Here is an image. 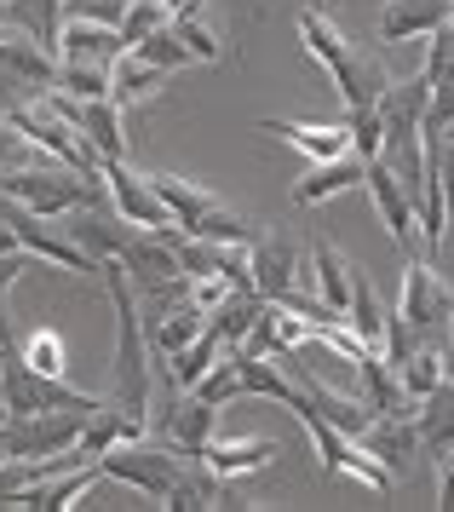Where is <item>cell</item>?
I'll return each instance as SVG.
<instances>
[{
  "label": "cell",
  "instance_id": "10",
  "mask_svg": "<svg viewBox=\"0 0 454 512\" xmlns=\"http://www.w3.org/2000/svg\"><path fill=\"white\" fill-rule=\"evenodd\" d=\"M363 185H368V196H374V208H380V219H386V231H391V242L397 248H426V236H420V208H414V196H409V185L397 179V167L386 162V156H374V162L363 167Z\"/></svg>",
  "mask_w": 454,
  "mask_h": 512
},
{
  "label": "cell",
  "instance_id": "3",
  "mask_svg": "<svg viewBox=\"0 0 454 512\" xmlns=\"http://www.w3.org/2000/svg\"><path fill=\"white\" fill-rule=\"evenodd\" d=\"M184 461H190V455H184L179 443H167V438H156V432H144V438H121V443H110V449L98 455V478L133 484V489H144L150 501H161L167 489L179 484Z\"/></svg>",
  "mask_w": 454,
  "mask_h": 512
},
{
  "label": "cell",
  "instance_id": "6",
  "mask_svg": "<svg viewBox=\"0 0 454 512\" xmlns=\"http://www.w3.org/2000/svg\"><path fill=\"white\" fill-rule=\"evenodd\" d=\"M92 409H35V415H6L0 426V449L23 455V461H46V455H64L81 443Z\"/></svg>",
  "mask_w": 454,
  "mask_h": 512
},
{
  "label": "cell",
  "instance_id": "18",
  "mask_svg": "<svg viewBox=\"0 0 454 512\" xmlns=\"http://www.w3.org/2000/svg\"><path fill=\"white\" fill-rule=\"evenodd\" d=\"M259 133H276L282 144H294L305 162H328L351 150V127L345 121H259Z\"/></svg>",
  "mask_w": 454,
  "mask_h": 512
},
{
  "label": "cell",
  "instance_id": "47",
  "mask_svg": "<svg viewBox=\"0 0 454 512\" xmlns=\"http://www.w3.org/2000/svg\"><path fill=\"white\" fill-rule=\"evenodd\" d=\"M449 24H454V0H449Z\"/></svg>",
  "mask_w": 454,
  "mask_h": 512
},
{
  "label": "cell",
  "instance_id": "22",
  "mask_svg": "<svg viewBox=\"0 0 454 512\" xmlns=\"http://www.w3.org/2000/svg\"><path fill=\"white\" fill-rule=\"evenodd\" d=\"M363 438V449L374 455V461H386L391 472H403L409 466V455L420 449V432H414V415H374L357 432Z\"/></svg>",
  "mask_w": 454,
  "mask_h": 512
},
{
  "label": "cell",
  "instance_id": "25",
  "mask_svg": "<svg viewBox=\"0 0 454 512\" xmlns=\"http://www.w3.org/2000/svg\"><path fill=\"white\" fill-rule=\"evenodd\" d=\"M207 328V311L202 305H167V311H156V317H144V340H150V357H173L179 346H190L196 334Z\"/></svg>",
  "mask_w": 454,
  "mask_h": 512
},
{
  "label": "cell",
  "instance_id": "23",
  "mask_svg": "<svg viewBox=\"0 0 454 512\" xmlns=\"http://www.w3.org/2000/svg\"><path fill=\"white\" fill-rule=\"evenodd\" d=\"M345 323L357 328V340H363L368 351H380V357H386V328H391V311H386V300L374 294L368 271H357V265H351V305H345Z\"/></svg>",
  "mask_w": 454,
  "mask_h": 512
},
{
  "label": "cell",
  "instance_id": "14",
  "mask_svg": "<svg viewBox=\"0 0 454 512\" xmlns=\"http://www.w3.org/2000/svg\"><path fill=\"white\" fill-rule=\"evenodd\" d=\"M69 236H75V248L92 259V265H110V259H121V248L133 242L138 225H127L121 213L110 208V202H87V208H75L69 213Z\"/></svg>",
  "mask_w": 454,
  "mask_h": 512
},
{
  "label": "cell",
  "instance_id": "27",
  "mask_svg": "<svg viewBox=\"0 0 454 512\" xmlns=\"http://www.w3.org/2000/svg\"><path fill=\"white\" fill-rule=\"evenodd\" d=\"M386 87H391L386 64H380V58H368V52H351V64L334 75V93H340L345 110H374Z\"/></svg>",
  "mask_w": 454,
  "mask_h": 512
},
{
  "label": "cell",
  "instance_id": "1",
  "mask_svg": "<svg viewBox=\"0 0 454 512\" xmlns=\"http://www.w3.org/2000/svg\"><path fill=\"white\" fill-rule=\"evenodd\" d=\"M98 277H104L115 305V403L150 420V340H144V323H138V288L115 259L98 265Z\"/></svg>",
  "mask_w": 454,
  "mask_h": 512
},
{
  "label": "cell",
  "instance_id": "4",
  "mask_svg": "<svg viewBox=\"0 0 454 512\" xmlns=\"http://www.w3.org/2000/svg\"><path fill=\"white\" fill-rule=\"evenodd\" d=\"M294 420L305 426V438H311V449H317V466L322 472H340V478H357V484H368V489H391V472L386 461H374L363 449V438H351V432H340L334 420H322L311 403H305V392H299V403H294Z\"/></svg>",
  "mask_w": 454,
  "mask_h": 512
},
{
  "label": "cell",
  "instance_id": "43",
  "mask_svg": "<svg viewBox=\"0 0 454 512\" xmlns=\"http://www.w3.org/2000/svg\"><path fill=\"white\" fill-rule=\"evenodd\" d=\"M29 265H35V254H29V248H12V254H0V294H6V288H12L23 271H29Z\"/></svg>",
  "mask_w": 454,
  "mask_h": 512
},
{
  "label": "cell",
  "instance_id": "40",
  "mask_svg": "<svg viewBox=\"0 0 454 512\" xmlns=\"http://www.w3.org/2000/svg\"><path fill=\"white\" fill-rule=\"evenodd\" d=\"M225 294H230V277H225V271H202V277H190V305H202V311H213Z\"/></svg>",
  "mask_w": 454,
  "mask_h": 512
},
{
  "label": "cell",
  "instance_id": "34",
  "mask_svg": "<svg viewBox=\"0 0 454 512\" xmlns=\"http://www.w3.org/2000/svg\"><path fill=\"white\" fill-rule=\"evenodd\" d=\"M173 35L184 41V52L196 58V64H219L225 58V41H219V29L207 24L196 6H184V12H173Z\"/></svg>",
  "mask_w": 454,
  "mask_h": 512
},
{
  "label": "cell",
  "instance_id": "13",
  "mask_svg": "<svg viewBox=\"0 0 454 512\" xmlns=\"http://www.w3.org/2000/svg\"><path fill=\"white\" fill-rule=\"evenodd\" d=\"M253 288H259V300H294L305 288V248L288 236H259L253 242Z\"/></svg>",
  "mask_w": 454,
  "mask_h": 512
},
{
  "label": "cell",
  "instance_id": "8",
  "mask_svg": "<svg viewBox=\"0 0 454 512\" xmlns=\"http://www.w3.org/2000/svg\"><path fill=\"white\" fill-rule=\"evenodd\" d=\"M0 219L12 225V236H18L23 248L35 259H52L58 271H69V277H87V271H98L81 248H75V236L69 231H52V219H41V213H29L23 202H12V196H0Z\"/></svg>",
  "mask_w": 454,
  "mask_h": 512
},
{
  "label": "cell",
  "instance_id": "7",
  "mask_svg": "<svg viewBox=\"0 0 454 512\" xmlns=\"http://www.w3.org/2000/svg\"><path fill=\"white\" fill-rule=\"evenodd\" d=\"M46 98H52V110L98 150V162H121V156H127V110H121L115 98H69V93H58V87H46Z\"/></svg>",
  "mask_w": 454,
  "mask_h": 512
},
{
  "label": "cell",
  "instance_id": "38",
  "mask_svg": "<svg viewBox=\"0 0 454 512\" xmlns=\"http://www.w3.org/2000/svg\"><path fill=\"white\" fill-rule=\"evenodd\" d=\"M127 52H138V58H150V64H156V70H184V64H196V58H190V52H184V41L179 35H173V24H161L156 35H144V41H138V47H127Z\"/></svg>",
  "mask_w": 454,
  "mask_h": 512
},
{
  "label": "cell",
  "instance_id": "31",
  "mask_svg": "<svg viewBox=\"0 0 454 512\" xmlns=\"http://www.w3.org/2000/svg\"><path fill=\"white\" fill-rule=\"evenodd\" d=\"M397 374H403V392H409V403H426V397L449 380V351L443 346H414L403 363H397Z\"/></svg>",
  "mask_w": 454,
  "mask_h": 512
},
{
  "label": "cell",
  "instance_id": "11",
  "mask_svg": "<svg viewBox=\"0 0 454 512\" xmlns=\"http://www.w3.org/2000/svg\"><path fill=\"white\" fill-rule=\"evenodd\" d=\"M104 190H110V208L121 213L127 225H138V231H161V225H173V213H167V202L156 196L150 173H133L127 156H121V162H104Z\"/></svg>",
  "mask_w": 454,
  "mask_h": 512
},
{
  "label": "cell",
  "instance_id": "35",
  "mask_svg": "<svg viewBox=\"0 0 454 512\" xmlns=\"http://www.w3.org/2000/svg\"><path fill=\"white\" fill-rule=\"evenodd\" d=\"M18 357L29 363V369L58 374V380L69 374V346H64V334H58V328H29V334L18 340Z\"/></svg>",
  "mask_w": 454,
  "mask_h": 512
},
{
  "label": "cell",
  "instance_id": "12",
  "mask_svg": "<svg viewBox=\"0 0 454 512\" xmlns=\"http://www.w3.org/2000/svg\"><path fill=\"white\" fill-rule=\"evenodd\" d=\"M397 317L420 334V328H443L454 317V288L437 277L432 259H409V271H403V305H397Z\"/></svg>",
  "mask_w": 454,
  "mask_h": 512
},
{
  "label": "cell",
  "instance_id": "39",
  "mask_svg": "<svg viewBox=\"0 0 454 512\" xmlns=\"http://www.w3.org/2000/svg\"><path fill=\"white\" fill-rule=\"evenodd\" d=\"M345 127H351V150L374 162L386 150V133H380V110H345Z\"/></svg>",
  "mask_w": 454,
  "mask_h": 512
},
{
  "label": "cell",
  "instance_id": "30",
  "mask_svg": "<svg viewBox=\"0 0 454 512\" xmlns=\"http://www.w3.org/2000/svg\"><path fill=\"white\" fill-rule=\"evenodd\" d=\"M259 305H265V300H259L253 288H230L225 300L207 311V328L219 334V346H242V340H248V328H253V317H259Z\"/></svg>",
  "mask_w": 454,
  "mask_h": 512
},
{
  "label": "cell",
  "instance_id": "36",
  "mask_svg": "<svg viewBox=\"0 0 454 512\" xmlns=\"http://www.w3.org/2000/svg\"><path fill=\"white\" fill-rule=\"evenodd\" d=\"M58 93L69 98H110V64H81V58H58Z\"/></svg>",
  "mask_w": 454,
  "mask_h": 512
},
{
  "label": "cell",
  "instance_id": "2",
  "mask_svg": "<svg viewBox=\"0 0 454 512\" xmlns=\"http://www.w3.org/2000/svg\"><path fill=\"white\" fill-rule=\"evenodd\" d=\"M0 196L23 202V208L41 213V219H69V213L87 208V202H110L104 179H87V173L64 167L58 156H46V162H29V167H12V173H0Z\"/></svg>",
  "mask_w": 454,
  "mask_h": 512
},
{
  "label": "cell",
  "instance_id": "15",
  "mask_svg": "<svg viewBox=\"0 0 454 512\" xmlns=\"http://www.w3.org/2000/svg\"><path fill=\"white\" fill-rule=\"evenodd\" d=\"M127 277H133V288L144 294V288H161V282H179L184 277V265L179 254H173V242L161 231H133V242L121 248V259H115Z\"/></svg>",
  "mask_w": 454,
  "mask_h": 512
},
{
  "label": "cell",
  "instance_id": "41",
  "mask_svg": "<svg viewBox=\"0 0 454 512\" xmlns=\"http://www.w3.org/2000/svg\"><path fill=\"white\" fill-rule=\"evenodd\" d=\"M64 12H75V18H98V24H115V29H121L127 0H64Z\"/></svg>",
  "mask_w": 454,
  "mask_h": 512
},
{
  "label": "cell",
  "instance_id": "49",
  "mask_svg": "<svg viewBox=\"0 0 454 512\" xmlns=\"http://www.w3.org/2000/svg\"><path fill=\"white\" fill-rule=\"evenodd\" d=\"M449 323H454V317H449Z\"/></svg>",
  "mask_w": 454,
  "mask_h": 512
},
{
  "label": "cell",
  "instance_id": "17",
  "mask_svg": "<svg viewBox=\"0 0 454 512\" xmlns=\"http://www.w3.org/2000/svg\"><path fill=\"white\" fill-rule=\"evenodd\" d=\"M305 288H311L334 317H345V305H351V259H345L328 236H317V242L305 248Z\"/></svg>",
  "mask_w": 454,
  "mask_h": 512
},
{
  "label": "cell",
  "instance_id": "16",
  "mask_svg": "<svg viewBox=\"0 0 454 512\" xmlns=\"http://www.w3.org/2000/svg\"><path fill=\"white\" fill-rule=\"evenodd\" d=\"M363 156L345 150V156H328V162H311L305 173L294 179V202L299 208H317V202H334L345 190H363Z\"/></svg>",
  "mask_w": 454,
  "mask_h": 512
},
{
  "label": "cell",
  "instance_id": "20",
  "mask_svg": "<svg viewBox=\"0 0 454 512\" xmlns=\"http://www.w3.org/2000/svg\"><path fill=\"white\" fill-rule=\"evenodd\" d=\"M127 52L121 29L98 24V18H75L64 12V29H58V58H81V64H115Z\"/></svg>",
  "mask_w": 454,
  "mask_h": 512
},
{
  "label": "cell",
  "instance_id": "33",
  "mask_svg": "<svg viewBox=\"0 0 454 512\" xmlns=\"http://www.w3.org/2000/svg\"><path fill=\"white\" fill-rule=\"evenodd\" d=\"M190 392L202 397V403H213V409L248 403V392H242V369H236V357H230V351H219V357H213V369H207Z\"/></svg>",
  "mask_w": 454,
  "mask_h": 512
},
{
  "label": "cell",
  "instance_id": "48",
  "mask_svg": "<svg viewBox=\"0 0 454 512\" xmlns=\"http://www.w3.org/2000/svg\"><path fill=\"white\" fill-rule=\"evenodd\" d=\"M0 461H6V449H0Z\"/></svg>",
  "mask_w": 454,
  "mask_h": 512
},
{
  "label": "cell",
  "instance_id": "9",
  "mask_svg": "<svg viewBox=\"0 0 454 512\" xmlns=\"http://www.w3.org/2000/svg\"><path fill=\"white\" fill-rule=\"evenodd\" d=\"M161 507L167 512H248L253 501L236 489V478H225V472H213L207 461H184L179 484L161 495Z\"/></svg>",
  "mask_w": 454,
  "mask_h": 512
},
{
  "label": "cell",
  "instance_id": "32",
  "mask_svg": "<svg viewBox=\"0 0 454 512\" xmlns=\"http://www.w3.org/2000/svg\"><path fill=\"white\" fill-rule=\"evenodd\" d=\"M219 351H225V346H219V334H213V328H202L190 346H179L173 357H161V363H167V374H173V386H179V392H190V386L213 369V357H219Z\"/></svg>",
  "mask_w": 454,
  "mask_h": 512
},
{
  "label": "cell",
  "instance_id": "44",
  "mask_svg": "<svg viewBox=\"0 0 454 512\" xmlns=\"http://www.w3.org/2000/svg\"><path fill=\"white\" fill-rule=\"evenodd\" d=\"M0 346H12V311H6V294H0Z\"/></svg>",
  "mask_w": 454,
  "mask_h": 512
},
{
  "label": "cell",
  "instance_id": "46",
  "mask_svg": "<svg viewBox=\"0 0 454 512\" xmlns=\"http://www.w3.org/2000/svg\"><path fill=\"white\" fill-rule=\"evenodd\" d=\"M6 415H12V409H6V397H0V426H6Z\"/></svg>",
  "mask_w": 454,
  "mask_h": 512
},
{
  "label": "cell",
  "instance_id": "5",
  "mask_svg": "<svg viewBox=\"0 0 454 512\" xmlns=\"http://www.w3.org/2000/svg\"><path fill=\"white\" fill-rule=\"evenodd\" d=\"M0 397L12 415H35V409H98L92 392H75L58 374L29 369L18 357V346H0Z\"/></svg>",
  "mask_w": 454,
  "mask_h": 512
},
{
  "label": "cell",
  "instance_id": "42",
  "mask_svg": "<svg viewBox=\"0 0 454 512\" xmlns=\"http://www.w3.org/2000/svg\"><path fill=\"white\" fill-rule=\"evenodd\" d=\"M432 461H437V507L454 512V443L449 449H437Z\"/></svg>",
  "mask_w": 454,
  "mask_h": 512
},
{
  "label": "cell",
  "instance_id": "24",
  "mask_svg": "<svg viewBox=\"0 0 454 512\" xmlns=\"http://www.w3.org/2000/svg\"><path fill=\"white\" fill-rule=\"evenodd\" d=\"M299 41H305V52H311L328 75H340L345 64H351V52H357L345 41V29L334 24L322 6H299Z\"/></svg>",
  "mask_w": 454,
  "mask_h": 512
},
{
  "label": "cell",
  "instance_id": "29",
  "mask_svg": "<svg viewBox=\"0 0 454 512\" xmlns=\"http://www.w3.org/2000/svg\"><path fill=\"white\" fill-rule=\"evenodd\" d=\"M0 18L23 35H35L46 52H58V29H64V0H0Z\"/></svg>",
  "mask_w": 454,
  "mask_h": 512
},
{
  "label": "cell",
  "instance_id": "28",
  "mask_svg": "<svg viewBox=\"0 0 454 512\" xmlns=\"http://www.w3.org/2000/svg\"><path fill=\"white\" fill-rule=\"evenodd\" d=\"M357 374H363V403L374 409V415H409L414 409L409 392H403V374L391 369L380 351H368L363 363H357Z\"/></svg>",
  "mask_w": 454,
  "mask_h": 512
},
{
  "label": "cell",
  "instance_id": "21",
  "mask_svg": "<svg viewBox=\"0 0 454 512\" xmlns=\"http://www.w3.org/2000/svg\"><path fill=\"white\" fill-rule=\"evenodd\" d=\"M196 461H207L213 472H225V478H248V472H265L276 461V443L271 438H213L196 449Z\"/></svg>",
  "mask_w": 454,
  "mask_h": 512
},
{
  "label": "cell",
  "instance_id": "45",
  "mask_svg": "<svg viewBox=\"0 0 454 512\" xmlns=\"http://www.w3.org/2000/svg\"><path fill=\"white\" fill-rule=\"evenodd\" d=\"M167 6H173V12H184V6H196V0H167Z\"/></svg>",
  "mask_w": 454,
  "mask_h": 512
},
{
  "label": "cell",
  "instance_id": "19",
  "mask_svg": "<svg viewBox=\"0 0 454 512\" xmlns=\"http://www.w3.org/2000/svg\"><path fill=\"white\" fill-rule=\"evenodd\" d=\"M443 24H449V0H386L374 29H380V41L403 47V41H426Z\"/></svg>",
  "mask_w": 454,
  "mask_h": 512
},
{
  "label": "cell",
  "instance_id": "26",
  "mask_svg": "<svg viewBox=\"0 0 454 512\" xmlns=\"http://www.w3.org/2000/svg\"><path fill=\"white\" fill-rule=\"evenodd\" d=\"M161 81H167V70H156L150 58H138V52H121L110 64V98L121 104V110H138V104H150V98L161 93Z\"/></svg>",
  "mask_w": 454,
  "mask_h": 512
},
{
  "label": "cell",
  "instance_id": "37",
  "mask_svg": "<svg viewBox=\"0 0 454 512\" xmlns=\"http://www.w3.org/2000/svg\"><path fill=\"white\" fill-rule=\"evenodd\" d=\"M161 24H173V6H167V0H127V12H121V41L138 47V41L156 35Z\"/></svg>",
  "mask_w": 454,
  "mask_h": 512
}]
</instances>
